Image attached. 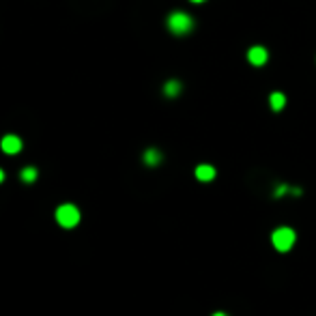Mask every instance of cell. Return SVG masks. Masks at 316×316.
Returning <instances> with one entry per match:
<instances>
[{
	"label": "cell",
	"mask_w": 316,
	"mask_h": 316,
	"mask_svg": "<svg viewBox=\"0 0 316 316\" xmlns=\"http://www.w3.org/2000/svg\"><path fill=\"white\" fill-rule=\"evenodd\" d=\"M0 147H3L5 153H9V155H15V153L22 151V140L18 136H5L3 142H0Z\"/></svg>",
	"instance_id": "4"
},
{
	"label": "cell",
	"mask_w": 316,
	"mask_h": 316,
	"mask_svg": "<svg viewBox=\"0 0 316 316\" xmlns=\"http://www.w3.org/2000/svg\"><path fill=\"white\" fill-rule=\"evenodd\" d=\"M271 241H273V247L278 249V252H288V249L295 245L297 234L293 228H288V226H280V228L273 230Z\"/></svg>",
	"instance_id": "1"
},
{
	"label": "cell",
	"mask_w": 316,
	"mask_h": 316,
	"mask_svg": "<svg viewBox=\"0 0 316 316\" xmlns=\"http://www.w3.org/2000/svg\"><path fill=\"white\" fill-rule=\"evenodd\" d=\"M179 91H181V84L176 82V80H170V82L166 84V88H164V93H166L168 97H174V95H179Z\"/></svg>",
	"instance_id": "9"
},
{
	"label": "cell",
	"mask_w": 316,
	"mask_h": 316,
	"mask_svg": "<svg viewBox=\"0 0 316 316\" xmlns=\"http://www.w3.org/2000/svg\"><path fill=\"white\" fill-rule=\"evenodd\" d=\"M196 179L198 181H213L215 179V168L209 164H200L196 168Z\"/></svg>",
	"instance_id": "6"
},
{
	"label": "cell",
	"mask_w": 316,
	"mask_h": 316,
	"mask_svg": "<svg viewBox=\"0 0 316 316\" xmlns=\"http://www.w3.org/2000/svg\"><path fill=\"white\" fill-rule=\"evenodd\" d=\"M3 179H5V172H3V170H0V183H3Z\"/></svg>",
	"instance_id": "12"
},
{
	"label": "cell",
	"mask_w": 316,
	"mask_h": 316,
	"mask_svg": "<svg viewBox=\"0 0 316 316\" xmlns=\"http://www.w3.org/2000/svg\"><path fill=\"white\" fill-rule=\"evenodd\" d=\"M56 220H58V224L65 226V228H74L80 222V211L74 205H62L56 211Z\"/></svg>",
	"instance_id": "3"
},
{
	"label": "cell",
	"mask_w": 316,
	"mask_h": 316,
	"mask_svg": "<svg viewBox=\"0 0 316 316\" xmlns=\"http://www.w3.org/2000/svg\"><path fill=\"white\" fill-rule=\"evenodd\" d=\"M213 316H226V314H224V312H215Z\"/></svg>",
	"instance_id": "13"
},
{
	"label": "cell",
	"mask_w": 316,
	"mask_h": 316,
	"mask_svg": "<svg viewBox=\"0 0 316 316\" xmlns=\"http://www.w3.org/2000/svg\"><path fill=\"white\" fill-rule=\"evenodd\" d=\"M192 3H205V0H192Z\"/></svg>",
	"instance_id": "14"
},
{
	"label": "cell",
	"mask_w": 316,
	"mask_h": 316,
	"mask_svg": "<svg viewBox=\"0 0 316 316\" xmlns=\"http://www.w3.org/2000/svg\"><path fill=\"white\" fill-rule=\"evenodd\" d=\"M286 192H288V185H280V187H278V189H275V196H278V198H280V196H284V194H286Z\"/></svg>",
	"instance_id": "11"
},
{
	"label": "cell",
	"mask_w": 316,
	"mask_h": 316,
	"mask_svg": "<svg viewBox=\"0 0 316 316\" xmlns=\"http://www.w3.org/2000/svg\"><path fill=\"white\" fill-rule=\"evenodd\" d=\"M269 103H271V108L278 112V110H282L284 108V103H286V97L282 95V93H273L271 97H269Z\"/></svg>",
	"instance_id": "8"
},
{
	"label": "cell",
	"mask_w": 316,
	"mask_h": 316,
	"mask_svg": "<svg viewBox=\"0 0 316 316\" xmlns=\"http://www.w3.org/2000/svg\"><path fill=\"white\" fill-rule=\"evenodd\" d=\"M247 60L252 65H256V67H261V65L267 62V50H265V47H261V45L252 47V50L247 52Z\"/></svg>",
	"instance_id": "5"
},
{
	"label": "cell",
	"mask_w": 316,
	"mask_h": 316,
	"mask_svg": "<svg viewBox=\"0 0 316 316\" xmlns=\"http://www.w3.org/2000/svg\"><path fill=\"white\" fill-rule=\"evenodd\" d=\"M35 179H37V170H35V168H24V170H22V181L32 183Z\"/></svg>",
	"instance_id": "10"
},
{
	"label": "cell",
	"mask_w": 316,
	"mask_h": 316,
	"mask_svg": "<svg viewBox=\"0 0 316 316\" xmlns=\"http://www.w3.org/2000/svg\"><path fill=\"white\" fill-rule=\"evenodd\" d=\"M168 28H170V32H174V35H187V32L194 28V20L187 13L176 11L168 18Z\"/></svg>",
	"instance_id": "2"
},
{
	"label": "cell",
	"mask_w": 316,
	"mask_h": 316,
	"mask_svg": "<svg viewBox=\"0 0 316 316\" xmlns=\"http://www.w3.org/2000/svg\"><path fill=\"white\" fill-rule=\"evenodd\" d=\"M144 161H147L149 166H157L161 161V153L157 149H149L147 153H144Z\"/></svg>",
	"instance_id": "7"
}]
</instances>
